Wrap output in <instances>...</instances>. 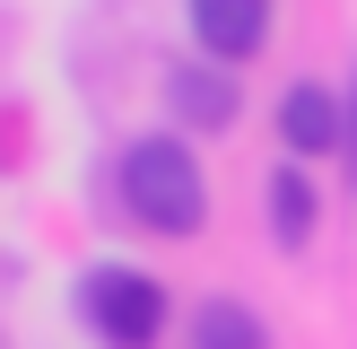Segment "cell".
Wrapping results in <instances>:
<instances>
[{
  "mask_svg": "<svg viewBox=\"0 0 357 349\" xmlns=\"http://www.w3.org/2000/svg\"><path fill=\"white\" fill-rule=\"evenodd\" d=\"M166 96H174V114H183L192 122V131H227V122H236V87H227L218 79V70H174V79H166Z\"/></svg>",
  "mask_w": 357,
  "mask_h": 349,
  "instance_id": "obj_6",
  "label": "cell"
},
{
  "mask_svg": "<svg viewBox=\"0 0 357 349\" xmlns=\"http://www.w3.org/2000/svg\"><path fill=\"white\" fill-rule=\"evenodd\" d=\"M192 349H271V323L253 306H236V297H209L192 314Z\"/></svg>",
  "mask_w": 357,
  "mask_h": 349,
  "instance_id": "obj_7",
  "label": "cell"
},
{
  "mask_svg": "<svg viewBox=\"0 0 357 349\" xmlns=\"http://www.w3.org/2000/svg\"><path fill=\"white\" fill-rule=\"evenodd\" d=\"M314 227H323V192H314V174L305 166H279L271 174V236L288 244V253H305Z\"/></svg>",
  "mask_w": 357,
  "mask_h": 349,
  "instance_id": "obj_5",
  "label": "cell"
},
{
  "mask_svg": "<svg viewBox=\"0 0 357 349\" xmlns=\"http://www.w3.org/2000/svg\"><path fill=\"white\" fill-rule=\"evenodd\" d=\"M192 44L218 70L253 61V52L271 44V0H192Z\"/></svg>",
  "mask_w": 357,
  "mask_h": 349,
  "instance_id": "obj_3",
  "label": "cell"
},
{
  "mask_svg": "<svg viewBox=\"0 0 357 349\" xmlns=\"http://www.w3.org/2000/svg\"><path fill=\"white\" fill-rule=\"evenodd\" d=\"M79 314L96 341L114 349H149L157 332H166V288H157L149 271H122V262H105V271L79 279Z\"/></svg>",
  "mask_w": 357,
  "mask_h": 349,
  "instance_id": "obj_2",
  "label": "cell"
},
{
  "mask_svg": "<svg viewBox=\"0 0 357 349\" xmlns=\"http://www.w3.org/2000/svg\"><path fill=\"white\" fill-rule=\"evenodd\" d=\"M279 140H288L296 157H331V149L349 140L340 96H331V87H314V79H296L288 96H279Z\"/></svg>",
  "mask_w": 357,
  "mask_h": 349,
  "instance_id": "obj_4",
  "label": "cell"
},
{
  "mask_svg": "<svg viewBox=\"0 0 357 349\" xmlns=\"http://www.w3.org/2000/svg\"><path fill=\"white\" fill-rule=\"evenodd\" d=\"M122 209H131L149 236H201V218H209L201 157H192L174 131L131 140V149H122Z\"/></svg>",
  "mask_w": 357,
  "mask_h": 349,
  "instance_id": "obj_1",
  "label": "cell"
}]
</instances>
